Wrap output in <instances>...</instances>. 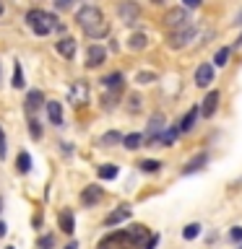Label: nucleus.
I'll use <instances>...</instances> for the list:
<instances>
[{
  "instance_id": "7",
  "label": "nucleus",
  "mask_w": 242,
  "mask_h": 249,
  "mask_svg": "<svg viewBox=\"0 0 242 249\" xmlns=\"http://www.w3.org/2000/svg\"><path fill=\"white\" fill-rule=\"evenodd\" d=\"M104 60H107V50H104V47L91 44L89 52H86V68H99V65H104Z\"/></svg>"
},
{
  "instance_id": "44",
  "label": "nucleus",
  "mask_w": 242,
  "mask_h": 249,
  "mask_svg": "<svg viewBox=\"0 0 242 249\" xmlns=\"http://www.w3.org/2000/svg\"><path fill=\"white\" fill-rule=\"evenodd\" d=\"M0 210H3V200H0Z\"/></svg>"
},
{
  "instance_id": "27",
  "label": "nucleus",
  "mask_w": 242,
  "mask_h": 249,
  "mask_svg": "<svg viewBox=\"0 0 242 249\" xmlns=\"http://www.w3.org/2000/svg\"><path fill=\"white\" fill-rule=\"evenodd\" d=\"M229 57H232V50H229V47H222V50L214 54V65H226Z\"/></svg>"
},
{
  "instance_id": "19",
  "label": "nucleus",
  "mask_w": 242,
  "mask_h": 249,
  "mask_svg": "<svg viewBox=\"0 0 242 249\" xmlns=\"http://www.w3.org/2000/svg\"><path fill=\"white\" fill-rule=\"evenodd\" d=\"M58 223H60V231H65V233H73V229H76V218L70 210H62L58 215Z\"/></svg>"
},
{
  "instance_id": "22",
  "label": "nucleus",
  "mask_w": 242,
  "mask_h": 249,
  "mask_svg": "<svg viewBox=\"0 0 242 249\" xmlns=\"http://www.w3.org/2000/svg\"><path fill=\"white\" fill-rule=\"evenodd\" d=\"M177 135H180L177 127H167V130H161V135L156 138V143H159L161 148H167V145H172V143L177 140Z\"/></svg>"
},
{
  "instance_id": "25",
  "label": "nucleus",
  "mask_w": 242,
  "mask_h": 249,
  "mask_svg": "<svg viewBox=\"0 0 242 249\" xmlns=\"http://www.w3.org/2000/svg\"><path fill=\"white\" fill-rule=\"evenodd\" d=\"M16 166H19L21 174H26V171L31 169V156H29L26 151H21V153H19V159H16Z\"/></svg>"
},
{
  "instance_id": "10",
  "label": "nucleus",
  "mask_w": 242,
  "mask_h": 249,
  "mask_svg": "<svg viewBox=\"0 0 242 249\" xmlns=\"http://www.w3.org/2000/svg\"><path fill=\"white\" fill-rule=\"evenodd\" d=\"M216 107H219V91H208L206 99L201 101V109H198V112H201L203 117H214V114H216Z\"/></svg>"
},
{
  "instance_id": "23",
  "label": "nucleus",
  "mask_w": 242,
  "mask_h": 249,
  "mask_svg": "<svg viewBox=\"0 0 242 249\" xmlns=\"http://www.w3.org/2000/svg\"><path fill=\"white\" fill-rule=\"evenodd\" d=\"M101 83H104L109 91H120L122 83H125V78H122V73H109V75H104V81H101Z\"/></svg>"
},
{
  "instance_id": "41",
  "label": "nucleus",
  "mask_w": 242,
  "mask_h": 249,
  "mask_svg": "<svg viewBox=\"0 0 242 249\" xmlns=\"http://www.w3.org/2000/svg\"><path fill=\"white\" fill-rule=\"evenodd\" d=\"M65 249H78V244H76V241H70V244H68Z\"/></svg>"
},
{
  "instance_id": "45",
  "label": "nucleus",
  "mask_w": 242,
  "mask_h": 249,
  "mask_svg": "<svg viewBox=\"0 0 242 249\" xmlns=\"http://www.w3.org/2000/svg\"><path fill=\"white\" fill-rule=\"evenodd\" d=\"M8 249H13V247H8Z\"/></svg>"
},
{
  "instance_id": "13",
  "label": "nucleus",
  "mask_w": 242,
  "mask_h": 249,
  "mask_svg": "<svg viewBox=\"0 0 242 249\" xmlns=\"http://www.w3.org/2000/svg\"><path fill=\"white\" fill-rule=\"evenodd\" d=\"M128 218H130V205H120L117 210H112V213L104 218V226H117V223L128 221Z\"/></svg>"
},
{
  "instance_id": "38",
  "label": "nucleus",
  "mask_w": 242,
  "mask_h": 249,
  "mask_svg": "<svg viewBox=\"0 0 242 249\" xmlns=\"http://www.w3.org/2000/svg\"><path fill=\"white\" fill-rule=\"evenodd\" d=\"M0 159H5V135H3V127H0Z\"/></svg>"
},
{
  "instance_id": "1",
  "label": "nucleus",
  "mask_w": 242,
  "mask_h": 249,
  "mask_svg": "<svg viewBox=\"0 0 242 249\" xmlns=\"http://www.w3.org/2000/svg\"><path fill=\"white\" fill-rule=\"evenodd\" d=\"M76 21H78V26L83 29V34L91 36V39H101V36L109 34V23L104 21V13H101L97 5H83V8H78Z\"/></svg>"
},
{
  "instance_id": "28",
  "label": "nucleus",
  "mask_w": 242,
  "mask_h": 249,
  "mask_svg": "<svg viewBox=\"0 0 242 249\" xmlns=\"http://www.w3.org/2000/svg\"><path fill=\"white\" fill-rule=\"evenodd\" d=\"M138 166H141V171H146V174H154V171H159V169H161V163H159V161H154V159H146V161H141Z\"/></svg>"
},
{
  "instance_id": "21",
  "label": "nucleus",
  "mask_w": 242,
  "mask_h": 249,
  "mask_svg": "<svg viewBox=\"0 0 242 249\" xmlns=\"http://www.w3.org/2000/svg\"><path fill=\"white\" fill-rule=\"evenodd\" d=\"M120 143H122V135L117 130H109V132H104V135L99 138L101 148H112V145H120Z\"/></svg>"
},
{
  "instance_id": "18",
  "label": "nucleus",
  "mask_w": 242,
  "mask_h": 249,
  "mask_svg": "<svg viewBox=\"0 0 242 249\" xmlns=\"http://www.w3.org/2000/svg\"><path fill=\"white\" fill-rule=\"evenodd\" d=\"M148 47V36L146 34H130V39H128V50L130 52H141V50H146Z\"/></svg>"
},
{
  "instance_id": "17",
  "label": "nucleus",
  "mask_w": 242,
  "mask_h": 249,
  "mask_svg": "<svg viewBox=\"0 0 242 249\" xmlns=\"http://www.w3.org/2000/svg\"><path fill=\"white\" fill-rule=\"evenodd\" d=\"M42 104H44V93H42V91L34 89V91L26 93V112H37Z\"/></svg>"
},
{
  "instance_id": "46",
  "label": "nucleus",
  "mask_w": 242,
  "mask_h": 249,
  "mask_svg": "<svg viewBox=\"0 0 242 249\" xmlns=\"http://www.w3.org/2000/svg\"><path fill=\"white\" fill-rule=\"evenodd\" d=\"M240 249H242V244H240Z\"/></svg>"
},
{
  "instance_id": "36",
  "label": "nucleus",
  "mask_w": 242,
  "mask_h": 249,
  "mask_svg": "<svg viewBox=\"0 0 242 249\" xmlns=\"http://www.w3.org/2000/svg\"><path fill=\"white\" fill-rule=\"evenodd\" d=\"M229 239L232 241H242V226H234V229L229 231Z\"/></svg>"
},
{
  "instance_id": "4",
  "label": "nucleus",
  "mask_w": 242,
  "mask_h": 249,
  "mask_svg": "<svg viewBox=\"0 0 242 249\" xmlns=\"http://www.w3.org/2000/svg\"><path fill=\"white\" fill-rule=\"evenodd\" d=\"M161 21L167 29H180V26H185V23H190V16H187V8H169Z\"/></svg>"
},
{
  "instance_id": "30",
  "label": "nucleus",
  "mask_w": 242,
  "mask_h": 249,
  "mask_svg": "<svg viewBox=\"0 0 242 249\" xmlns=\"http://www.w3.org/2000/svg\"><path fill=\"white\" fill-rule=\"evenodd\" d=\"M154 81H156V73H148V70H146V73H138V75H136V83H141V86L154 83Z\"/></svg>"
},
{
  "instance_id": "2",
  "label": "nucleus",
  "mask_w": 242,
  "mask_h": 249,
  "mask_svg": "<svg viewBox=\"0 0 242 249\" xmlns=\"http://www.w3.org/2000/svg\"><path fill=\"white\" fill-rule=\"evenodd\" d=\"M26 23L31 26V31H34L37 36H47L52 34L55 29H62V23H58V18L44 11H29L26 13Z\"/></svg>"
},
{
  "instance_id": "37",
  "label": "nucleus",
  "mask_w": 242,
  "mask_h": 249,
  "mask_svg": "<svg viewBox=\"0 0 242 249\" xmlns=\"http://www.w3.org/2000/svg\"><path fill=\"white\" fill-rule=\"evenodd\" d=\"M156 244H159V236L154 233V236H148V241H146V247H143V249H156Z\"/></svg>"
},
{
  "instance_id": "16",
  "label": "nucleus",
  "mask_w": 242,
  "mask_h": 249,
  "mask_svg": "<svg viewBox=\"0 0 242 249\" xmlns=\"http://www.w3.org/2000/svg\"><path fill=\"white\" fill-rule=\"evenodd\" d=\"M198 114H201V112H198V107H193L190 112H187V114L182 117V120H180L177 130H180V132H190V130L195 127V120H198Z\"/></svg>"
},
{
  "instance_id": "34",
  "label": "nucleus",
  "mask_w": 242,
  "mask_h": 249,
  "mask_svg": "<svg viewBox=\"0 0 242 249\" xmlns=\"http://www.w3.org/2000/svg\"><path fill=\"white\" fill-rule=\"evenodd\" d=\"M128 109H130V112H138V109H141V96H138V93H133V96L128 99Z\"/></svg>"
},
{
  "instance_id": "24",
  "label": "nucleus",
  "mask_w": 242,
  "mask_h": 249,
  "mask_svg": "<svg viewBox=\"0 0 242 249\" xmlns=\"http://www.w3.org/2000/svg\"><path fill=\"white\" fill-rule=\"evenodd\" d=\"M141 143H143V135H141V132H130V135L122 138V145L128 148V151H136V148H141Z\"/></svg>"
},
{
  "instance_id": "42",
  "label": "nucleus",
  "mask_w": 242,
  "mask_h": 249,
  "mask_svg": "<svg viewBox=\"0 0 242 249\" xmlns=\"http://www.w3.org/2000/svg\"><path fill=\"white\" fill-rule=\"evenodd\" d=\"M5 11V5H3V0H0V13H3Z\"/></svg>"
},
{
  "instance_id": "3",
  "label": "nucleus",
  "mask_w": 242,
  "mask_h": 249,
  "mask_svg": "<svg viewBox=\"0 0 242 249\" xmlns=\"http://www.w3.org/2000/svg\"><path fill=\"white\" fill-rule=\"evenodd\" d=\"M193 36H195V26L193 23H185V26H180V29H172L167 44L172 47V50H182L187 42H193Z\"/></svg>"
},
{
  "instance_id": "39",
  "label": "nucleus",
  "mask_w": 242,
  "mask_h": 249,
  "mask_svg": "<svg viewBox=\"0 0 242 249\" xmlns=\"http://www.w3.org/2000/svg\"><path fill=\"white\" fill-rule=\"evenodd\" d=\"M203 0H182V8H198Z\"/></svg>"
},
{
  "instance_id": "33",
  "label": "nucleus",
  "mask_w": 242,
  "mask_h": 249,
  "mask_svg": "<svg viewBox=\"0 0 242 249\" xmlns=\"http://www.w3.org/2000/svg\"><path fill=\"white\" fill-rule=\"evenodd\" d=\"M73 5H76V0H55V8H58V11H70Z\"/></svg>"
},
{
  "instance_id": "29",
  "label": "nucleus",
  "mask_w": 242,
  "mask_h": 249,
  "mask_svg": "<svg viewBox=\"0 0 242 249\" xmlns=\"http://www.w3.org/2000/svg\"><path fill=\"white\" fill-rule=\"evenodd\" d=\"M198 233H201V226L198 223H190V226H185V229H182V239L190 241V239L198 236Z\"/></svg>"
},
{
  "instance_id": "20",
  "label": "nucleus",
  "mask_w": 242,
  "mask_h": 249,
  "mask_svg": "<svg viewBox=\"0 0 242 249\" xmlns=\"http://www.w3.org/2000/svg\"><path fill=\"white\" fill-rule=\"evenodd\" d=\"M47 117H50V122L55 124V127L62 124V107L58 104V101H50V104H47Z\"/></svg>"
},
{
  "instance_id": "11",
  "label": "nucleus",
  "mask_w": 242,
  "mask_h": 249,
  "mask_svg": "<svg viewBox=\"0 0 242 249\" xmlns=\"http://www.w3.org/2000/svg\"><path fill=\"white\" fill-rule=\"evenodd\" d=\"M101 195H104V192H101V187L91 184V187H86V190L81 192V202L86 208H91V205H97V202L101 200Z\"/></svg>"
},
{
  "instance_id": "6",
  "label": "nucleus",
  "mask_w": 242,
  "mask_h": 249,
  "mask_svg": "<svg viewBox=\"0 0 242 249\" xmlns=\"http://www.w3.org/2000/svg\"><path fill=\"white\" fill-rule=\"evenodd\" d=\"M164 122H167V120H164V114H161V112L151 114V120H148V127H146V135H143L148 143H156V138L161 135V130H164V127H167Z\"/></svg>"
},
{
  "instance_id": "32",
  "label": "nucleus",
  "mask_w": 242,
  "mask_h": 249,
  "mask_svg": "<svg viewBox=\"0 0 242 249\" xmlns=\"http://www.w3.org/2000/svg\"><path fill=\"white\" fill-rule=\"evenodd\" d=\"M29 130H31V138H34V140L42 138V127H39V122H37V120H31V122H29Z\"/></svg>"
},
{
  "instance_id": "31",
  "label": "nucleus",
  "mask_w": 242,
  "mask_h": 249,
  "mask_svg": "<svg viewBox=\"0 0 242 249\" xmlns=\"http://www.w3.org/2000/svg\"><path fill=\"white\" fill-rule=\"evenodd\" d=\"M13 86H16V89H21V86H23V75H21V65H19V62H16V68H13Z\"/></svg>"
},
{
  "instance_id": "40",
  "label": "nucleus",
  "mask_w": 242,
  "mask_h": 249,
  "mask_svg": "<svg viewBox=\"0 0 242 249\" xmlns=\"http://www.w3.org/2000/svg\"><path fill=\"white\" fill-rule=\"evenodd\" d=\"M0 236H5V223L0 221Z\"/></svg>"
},
{
  "instance_id": "8",
  "label": "nucleus",
  "mask_w": 242,
  "mask_h": 249,
  "mask_svg": "<svg viewBox=\"0 0 242 249\" xmlns=\"http://www.w3.org/2000/svg\"><path fill=\"white\" fill-rule=\"evenodd\" d=\"M70 101H73L76 107H83L86 101H89V89H86L83 81H76L70 86Z\"/></svg>"
},
{
  "instance_id": "14",
  "label": "nucleus",
  "mask_w": 242,
  "mask_h": 249,
  "mask_svg": "<svg viewBox=\"0 0 242 249\" xmlns=\"http://www.w3.org/2000/svg\"><path fill=\"white\" fill-rule=\"evenodd\" d=\"M208 163V153H198V156H193L190 161L182 166V174H195V171H201L203 166Z\"/></svg>"
},
{
  "instance_id": "12",
  "label": "nucleus",
  "mask_w": 242,
  "mask_h": 249,
  "mask_svg": "<svg viewBox=\"0 0 242 249\" xmlns=\"http://www.w3.org/2000/svg\"><path fill=\"white\" fill-rule=\"evenodd\" d=\"M143 239H148L146 226L136 223V226H130V229H128V241H130V247H141V244H143Z\"/></svg>"
},
{
  "instance_id": "15",
  "label": "nucleus",
  "mask_w": 242,
  "mask_h": 249,
  "mask_svg": "<svg viewBox=\"0 0 242 249\" xmlns=\"http://www.w3.org/2000/svg\"><path fill=\"white\" fill-rule=\"evenodd\" d=\"M55 47H58V52H60L65 60H73V54H76V39H73V36H62Z\"/></svg>"
},
{
  "instance_id": "9",
  "label": "nucleus",
  "mask_w": 242,
  "mask_h": 249,
  "mask_svg": "<svg viewBox=\"0 0 242 249\" xmlns=\"http://www.w3.org/2000/svg\"><path fill=\"white\" fill-rule=\"evenodd\" d=\"M211 81H214V65H211V62H203V65H198V70H195V86L206 89Z\"/></svg>"
},
{
  "instance_id": "35",
  "label": "nucleus",
  "mask_w": 242,
  "mask_h": 249,
  "mask_svg": "<svg viewBox=\"0 0 242 249\" xmlns=\"http://www.w3.org/2000/svg\"><path fill=\"white\" fill-rule=\"evenodd\" d=\"M52 244H55V236H42V239L37 241L39 249H52Z\"/></svg>"
},
{
  "instance_id": "26",
  "label": "nucleus",
  "mask_w": 242,
  "mask_h": 249,
  "mask_svg": "<svg viewBox=\"0 0 242 249\" xmlns=\"http://www.w3.org/2000/svg\"><path fill=\"white\" fill-rule=\"evenodd\" d=\"M117 171H120V169H117L115 163H101V166H99V179H115Z\"/></svg>"
},
{
  "instance_id": "5",
  "label": "nucleus",
  "mask_w": 242,
  "mask_h": 249,
  "mask_svg": "<svg viewBox=\"0 0 242 249\" xmlns=\"http://www.w3.org/2000/svg\"><path fill=\"white\" fill-rule=\"evenodd\" d=\"M117 16H120V21L122 23H136L138 21V16H141V5L136 3V0H122L120 5H117Z\"/></svg>"
},
{
  "instance_id": "43",
  "label": "nucleus",
  "mask_w": 242,
  "mask_h": 249,
  "mask_svg": "<svg viewBox=\"0 0 242 249\" xmlns=\"http://www.w3.org/2000/svg\"><path fill=\"white\" fill-rule=\"evenodd\" d=\"M0 83H3V68H0Z\"/></svg>"
}]
</instances>
